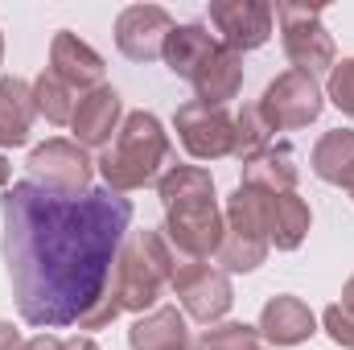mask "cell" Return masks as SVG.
I'll return each instance as SVG.
<instances>
[{"mask_svg":"<svg viewBox=\"0 0 354 350\" xmlns=\"http://www.w3.org/2000/svg\"><path fill=\"white\" fill-rule=\"evenodd\" d=\"M0 214L12 297L29 326L41 334L62 326L103 330L120 317L111 276L132 223L124 194L91 190L83 198H58L33 181H12Z\"/></svg>","mask_w":354,"mask_h":350,"instance_id":"obj_1","label":"cell"},{"mask_svg":"<svg viewBox=\"0 0 354 350\" xmlns=\"http://www.w3.org/2000/svg\"><path fill=\"white\" fill-rule=\"evenodd\" d=\"M169 153H174V145H169L165 124L153 111H128L115 140L103 149V157L95 165H99V177L107 181L111 194H132V190L161 181Z\"/></svg>","mask_w":354,"mask_h":350,"instance_id":"obj_2","label":"cell"},{"mask_svg":"<svg viewBox=\"0 0 354 350\" xmlns=\"http://www.w3.org/2000/svg\"><path fill=\"white\" fill-rule=\"evenodd\" d=\"M177 272V252L169 248L165 231H136L132 239H124L115 276H111V297L120 305V313H149L157 309L165 284H174Z\"/></svg>","mask_w":354,"mask_h":350,"instance_id":"obj_3","label":"cell"},{"mask_svg":"<svg viewBox=\"0 0 354 350\" xmlns=\"http://www.w3.org/2000/svg\"><path fill=\"white\" fill-rule=\"evenodd\" d=\"M276 21H280V42H284V54L292 62V71L301 75H326L334 71L338 62V50H334V37L330 29L322 25V8L317 4H292V0H280L272 4Z\"/></svg>","mask_w":354,"mask_h":350,"instance_id":"obj_4","label":"cell"},{"mask_svg":"<svg viewBox=\"0 0 354 350\" xmlns=\"http://www.w3.org/2000/svg\"><path fill=\"white\" fill-rule=\"evenodd\" d=\"M25 169H29V181L41 185L46 194H58V198H83V194H91L95 161L87 157L83 145L54 136V140H46V145H37V149L29 153Z\"/></svg>","mask_w":354,"mask_h":350,"instance_id":"obj_5","label":"cell"},{"mask_svg":"<svg viewBox=\"0 0 354 350\" xmlns=\"http://www.w3.org/2000/svg\"><path fill=\"white\" fill-rule=\"evenodd\" d=\"M326 107V91L313 75H301V71H284L276 75L260 95V116L268 120L272 132H297V128H309Z\"/></svg>","mask_w":354,"mask_h":350,"instance_id":"obj_6","label":"cell"},{"mask_svg":"<svg viewBox=\"0 0 354 350\" xmlns=\"http://www.w3.org/2000/svg\"><path fill=\"white\" fill-rule=\"evenodd\" d=\"M177 140L185 145V153L194 161H223L235 157V116L227 107H210V103H181L174 116Z\"/></svg>","mask_w":354,"mask_h":350,"instance_id":"obj_7","label":"cell"},{"mask_svg":"<svg viewBox=\"0 0 354 350\" xmlns=\"http://www.w3.org/2000/svg\"><path fill=\"white\" fill-rule=\"evenodd\" d=\"M169 288L177 293L181 309H185L194 322H202V326H218V322L231 313V305H235L231 276H227L223 268H210V264H202V260L181 264L174 272V284H169Z\"/></svg>","mask_w":354,"mask_h":350,"instance_id":"obj_8","label":"cell"},{"mask_svg":"<svg viewBox=\"0 0 354 350\" xmlns=\"http://www.w3.org/2000/svg\"><path fill=\"white\" fill-rule=\"evenodd\" d=\"M223 235H227V219L218 210V198H202V202L165 210V239L185 260H210L223 248Z\"/></svg>","mask_w":354,"mask_h":350,"instance_id":"obj_9","label":"cell"},{"mask_svg":"<svg viewBox=\"0 0 354 350\" xmlns=\"http://www.w3.org/2000/svg\"><path fill=\"white\" fill-rule=\"evenodd\" d=\"M169 33H174V17L161 4H128L115 17V50L128 62H157L165 54Z\"/></svg>","mask_w":354,"mask_h":350,"instance_id":"obj_10","label":"cell"},{"mask_svg":"<svg viewBox=\"0 0 354 350\" xmlns=\"http://www.w3.org/2000/svg\"><path fill=\"white\" fill-rule=\"evenodd\" d=\"M272 4L268 0H210V25L218 29V42L235 54L260 50L272 37Z\"/></svg>","mask_w":354,"mask_h":350,"instance_id":"obj_11","label":"cell"},{"mask_svg":"<svg viewBox=\"0 0 354 350\" xmlns=\"http://www.w3.org/2000/svg\"><path fill=\"white\" fill-rule=\"evenodd\" d=\"M120 124H124V99H120L115 87L103 83V87L79 95V107H75V120H71L75 145H83V149H107L115 140Z\"/></svg>","mask_w":354,"mask_h":350,"instance_id":"obj_12","label":"cell"},{"mask_svg":"<svg viewBox=\"0 0 354 350\" xmlns=\"http://www.w3.org/2000/svg\"><path fill=\"white\" fill-rule=\"evenodd\" d=\"M50 71L71 91H79V95L103 87V75H107L103 58L91 50L79 33H71V29L54 33V42H50Z\"/></svg>","mask_w":354,"mask_h":350,"instance_id":"obj_13","label":"cell"},{"mask_svg":"<svg viewBox=\"0 0 354 350\" xmlns=\"http://www.w3.org/2000/svg\"><path fill=\"white\" fill-rule=\"evenodd\" d=\"M256 330H260V338L268 347H301V342H309L317 334V317H313V309L301 297L280 293L260 309Z\"/></svg>","mask_w":354,"mask_h":350,"instance_id":"obj_14","label":"cell"},{"mask_svg":"<svg viewBox=\"0 0 354 350\" xmlns=\"http://www.w3.org/2000/svg\"><path fill=\"white\" fill-rule=\"evenodd\" d=\"M128 347L132 350H189V326L185 313L177 305H157L149 313H140L128 330Z\"/></svg>","mask_w":354,"mask_h":350,"instance_id":"obj_15","label":"cell"},{"mask_svg":"<svg viewBox=\"0 0 354 350\" xmlns=\"http://www.w3.org/2000/svg\"><path fill=\"white\" fill-rule=\"evenodd\" d=\"M223 42L202 25V21H189V25H174V33L165 37V66L174 71L177 79H194L206 62H210V54L218 50Z\"/></svg>","mask_w":354,"mask_h":350,"instance_id":"obj_16","label":"cell"},{"mask_svg":"<svg viewBox=\"0 0 354 350\" xmlns=\"http://www.w3.org/2000/svg\"><path fill=\"white\" fill-rule=\"evenodd\" d=\"M194 83V95L198 103H210V107H227L239 91H243V54L218 46L210 54V62L189 79Z\"/></svg>","mask_w":354,"mask_h":350,"instance_id":"obj_17","label":"cell"},{"mask_svg":"<svg viewBox=\"0 0 354 350\" xmlns=\"http://www.w3.org/2000/svg\"><path fill=\"white\" fill-rule=\"evenodd\" d=\"M272 206H276V194L239 181V190L227 198V214H223V219H227V231H235V235H243V239L268 243V239H272ZM268 248H272V243H268Z\"/></svg>","mask_w":354,"mask_h":350,"instance_id":"obj_18","label":"cell"},{"mask_svg":"<svg viewBox=\"0 0 354 350\" xmlns=\"http://www.w3.org/2000/svg\"><path fill=\"white\" fill-rule=\"evenodd\" d=\"M33 83L4 75L0 79V149H21L33 128Z\"/></svg>","mask_w":354,"mask_h":350,"instance_id":"obj_19","label":"cell"},{"mask_svg":"<svg viewBox=\"0 0 354 350\" xmlns=\"http://www.w3.org/2000/svg\"><path fill=\"white\" fill-rule=\"evenodd\" d=\"M297 157L288 145H268L252 161H243V185H256L268 194H297Z\"/></svg>","mask_w":354,"mask_h":350,"instance_id":"obj_20","label":"cell"},{"mask_svg":"<svg viewBox=\"0 0 354 350\" xmlns=\"http://www.w3.org/2000/svg\"><path fill=\"white\" fill-rule=\"evenodd\" d=\"M313 174L322 177L326 185H351L354 181V132L351 128H334L313 145L309 157Z\"/></svg>","mask_w":354,"mask_h":350,"instance_id":"obj_21","label":"cell"},{"mask_svg":"<svg viewBox=\"0 0 354 350\" xmlns=\"http://www.w3.org/2000/svg\"><path fill=\"white\" fill-rule=\"evenodd\" d=\"M313 227V210L301 194H276V206H272V248L276 252H297L305 243Z\"/></svg>","mask_w":354,"mask_h":350,"instance_id":"obj_22","label":"cell"},{"mask_svg":"<svg viewBox=\"0 0 354 350\" xmlns=\"http://www.w3.org/2000/svg\"><path fill=\"white\" fill-rule=\"evenodd\" d=\"M157 194H161V206L174 210V206H185V202L214 198V177L202 165H169L157 181Z\"/></svg>","mask_w":354,"mask_h":350,"instance_id":"obj_23","label":"cell"},{"mask_svg":"<svg viewBox=\"0 0 354 350\" xmlns=\"http://www.w3.org/2000/svg\"><path fill=\"white\" fill-rule=\"evenodd\" d=\"M33 107L50 124H71L75 120V107H79V91H71L54 71H41L33 79Z\"/></svg>","mask_w":354,"mask_h":350,"instance_id":"obj_24","label":"cell"},{"mask_svg":"<svg viewBox=\"0 0 354 350\" xmlns=\"http://www.w3.org/2000/svg\"><path fill=\"white\" fill-rule=\"evenodd\" d=\"M268 145H276V132L268 128V120L260 116V103H248L235 116V157H239V165L252 161L256 153H264Z\"/></svg>","mask_w":354,"mask_h":350,"instance_id":"obj_25","label":"cell"},{"mask_svg":"<svg viewBox=\"0 0 354 350\" xmlns=\"http://www.w3.org/2000/svg\"><path fill=\"white\" fill-rule=\"evenodd\" d=\"M194 350H268V342L248 322H218V326H206L198 334Z\"/></svg>","mask_w":354,"mask_h":350,"instance_id":"obj_26","label":"cell"},{"mask_svg":"<svg viewBox=\"0 0 354 350\" xmlns=\"http://www.w3.org/2000/svg\"><path fill=\"white\" fill-rule=\"evenodd\" d=\"M214 256H218V268H223L227 276H231V272H256V268L268 260V243L243 239V235L227 231V235H223V248H218Z\"/></svg>","mask_w":354,"mask_h":350,"instance_id":"obj_27","label":"cell"},{"mask_svg":"<svg viewBox=\"0 0 354 350\" xmlns=\"http://www.w3.org/2000/svg\"><path fill=\"white\" fill-rule=\"evenodd\" d=\"M326 99H330L342 116H354V58L334 62V71H330V79H326Z\"/></svg>","mask_w":354,"mask_h":350,"instance_id":"obj_28","label":"cell"},{"mask_svg":"<svg viewBox=\"0 0 354 350\" xmlns=\"http://www.w3.org/2000/svg\"><path fill=\"white\" fill-rule=\"evenodd\" d=\"M322 326H326V334H330V342H334V347L354 350V313H351V309L330 305V309L322 313Z\"/></svg>","mask_w":354,"mask_h":350,"instance_id":"obj_29","label":"cell"},{"mask_svg":"<svg viewBox=\"0 0 354 350\" xmlns=\"http://www.w3.org/2000/svg\"><path fill=\"white\" fill-rule=\"evenodd\" d=\"M21 350H62V338H54V334H33V338H25Z\"/></svg>","mask_w":354,"mask_h":350,"instance_id":"obj_30","label":"cell"},{"mask_svg":"<svg viewBox=\"0 0 354 350\" xmlns=\"http://www.w3.org/2000/svg\"><path fill=\"white\" fill-rule=\"evenodd\" d=\"M21 330L12 326V322H0V350H21Z\"/></svg>","mask_w":354,"mask_h":350,"instance_id":"obj_31","label":"cell"},{"mask_svg":"<svg viewBox=\"0 0 354 350\" xmlns=\"http://www.w3.org/2000/svg\"><path fill=\"white\" fill-rule=\"evenodd\" d=\"M62 350H99V342L91 338V334H75V338H66Z\"/></svg>","mask_w":354,"mask_h":350,"instance_id":"obj_32","label":"cell"},{"mask_svg":"<svg viewBox=\"0 0 354 350\" xmlns=\"http://www.w3.org/2000/svg\"><path fill=\"white\" fill-rule=\"evenodd\" d=\"M342 309H351L354 313V276L346 280V288H342Z\"/></svg>","mask_w":354,"mask_h":350,"instance_id":"obj_33","label":"cell"},{"mask_svg":"<svg viewBox=\"0 0 354 350\" xmlns=\"http://www.w3.org/2000/svg\"><path fill=\"white\" fill-rule=\"evenodd\" d=\"M12 181V165H8V157L0 153V185H8Z\"/></svg>","mask_w":354,"mask_h":350,"instance_id":"obj_34","label":"cell"},{"mask_svg":"<svg viewBox=\"0 0 354 350\" xmlns=\"http://www.w3.org/2000/svg\"><path fill=\"white\" fill-rule=\"evenodd\" d=\"M0 62H4V33H0Z\"/></svg>","mask_w":354,"mask_h":350,"instance_id":"obj_35","label":"cell"},{"mask_svg":"<svg viewBox=\"0 0 354 350\" xmlns=\"http://www.w3.org/2000/svg\"><path fill=\"white\" fill-rule=\"evenodd\" d=\"M346 190H351V198H354V181H351V185H346Z\"/></svg>","mask_w":354,"mask_h":350,"instance_id":"obj_36","label":"cell"}]
</instances>
